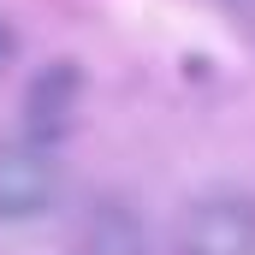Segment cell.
I'll return each mask as SVG.
<instances>
[{
    "instance_id": "7a4b0ae2",
    "label": "cell",
    "mask_w": 255,
    "mask_h": 255,
    "mask_svg": "<svg viewBox=\"0 0 255 255\" xmlns=\"http://www.w3.org/2000/svg\"><path fill=\"white\" fill-rule=\"evenodd\" d=\"M178 255H255V196H202L178 226Z\"/></svg>"
},
{
    "instance_id": "3957f363",
    "label": "cell",
    "mask_w": 255,
    "mask_h": 255,
    "mask_svg": "<svg viewBox=\"0 0 255 255\" xmlns=\"http://www.w3.org/2000/svg\"><path fill=\"white\" fill-rule=\"evenodd\" d=\"M71 101H77V71H71V65L42 71L36 89H30V130H36V136H60V130L71 125Z\"/></svg>"
},
{
    "instance_id": "6da1fadb",
    "label": "cell",
    "mask_w": 255,
    "mask_h": 255,
    "mask_svg": "<svg viewBox=\"0 0 255 255\" xmlns=\"http://www.w3.org/2000/svg\"><path fill=\"white\" fill-rule=\"evenodd\" d=\"M65 190V172L48 142H6L0 148V226L48 214Z\"/></svg>"
}]
</instances>
